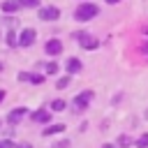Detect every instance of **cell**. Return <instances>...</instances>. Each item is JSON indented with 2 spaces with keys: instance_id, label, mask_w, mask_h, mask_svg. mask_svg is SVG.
<instances>
[{
  "instance_id": "1",
  "label": "cell",
  "mask_w": 148,
  "mask_h": 148,
  "mask_svg": "<svg viewBox=\"0 0 148 148\" xmlns=\"http://www.w3.org/2000/svg\"><path fill=\"white\" fill-rule=\"evenodd\" d=\"M99 14V7L97 5H92V2H81L79 7H76V12H74V18L76 21H90V18H95Z\"/></svg>"
},
{
  "instance_id": "2",
  "label": "cell",
  "mask_w": 148,
  "mask_h": 148,
  "mask_svg": "<svg viewBox=\"0 0 148 148\" xmlns=\"http://www.w3.org/2000/svg\"><path fill=\"white\" fill-rule=\"evenodd\" d=\"M76 39H79L81 49H88V51H95V49L99 46V39H97V37H92L90 32H79V35H76Z\"/></svg>"
},
{
  "instance_id": "3",
  "label": "cell",
  "mask_w": 148,
  "mask_h": 148,
  "mask_svg": "<svg viewBox=\"0 0 148 148\" xmlns=\"http://www.w3.org/2000/svg\"><path fill=\"white\" fill-rule=\"evenodd\" d=\"M35 39H37L35 28H23V30H21V35H18V46L28 49V46H32V44H35Z\"/></svg>"
},
{
  "instance_id": "4",
  "label": "cell",
  "mask_w": 148,
  "mask_h": 148,
  "mask_svg": "<svg viewBox=\"0 0 148 148\" xmlns=\"http://www.w3.org/2000/svg\"><path fill=\"white\" fill-rule=\"evenodd\" d=\"M95 97V92L92 90H83V92H79L76 97H74V106L81 111V109H88V104H90V99Z\"/></svg>"
},
{
  "instance_id": "5",
  "label": "cell",
  "mask_w": 148,
  "mask_h": 148,
  "mask_svg": "<svg viewBox=\"0 0 148 148\" xmlns=\"http://www.w3.org/2000/svg\"><path fill=\"white\" fill-rule=\"evenodd\" d=\"M39 18H42V21H58V18H60V9L53 7V5H49V7L39 9Z\"/></svg>"
},
{
  "instance_id": "6",
  "label": "cell",
  "mask_w": 148,
  "mask_h": 148,
  "mask_svg": "<svg viewBox=\"0 0 148 148\" xmlns=\"http://www.w3.org/2000/svg\"><path fill=\"white\" fill-rule=\"evenodd\" d=\"M44 51L49 53V56H58V53H62V42L60 39H46V44H44Z\"/></svg>"
},
{
  "instance_id": "7",
  "label": "cell",
  "mask_w": 148,
  "mask_h": 148,
  "mask_svg": "<svg viewBox=\"0 0 148 148\" xmlns=\"http://www.w3.org/2000/svg\"><path fill=\"white\" fill-rule=\"evenodd\" d=\"M25 116H28V109H25V106H18V109H12V111L7 113V120H9L12 125H16V123H21Z\"/></svg>"
},
{
  "instance_id": "8",
  "label": "cell",
  "mask_w": 148,
  "mask_h": 148,
  "mask_svg": "<svg viewBox=\"0 0 148 148\" xmlns=\"http://www.w3.org/2000/svg\"><path fill=\"white\" fill-rule=\"evenodd\" d=\"M65 69H67V74H79V72L83 69V62H81L79 58H67Z\"/></svg>"
},
{
  "instance_id": "9",
  "label": "cell",
  "mask_w": 148,
  "mask_h": 148,
  "mask_svg": "<svg viewBox=\"0 0 148 148\" xmlns=\"http://www.w3.org/2000/svg\"><path fill=\"white\" fill-rule=\"evenodd\" d=\"M30 120H32V123H49V120H51V111H46V109H37V111L30 113Z\"/></svg>"
},
{
  "instance_id": "10",
  "label": "cell",
  "mask_w": 148,
  "mask_h": 148,
  "mask_svg": "<svg viewBox=\"0 0 148 148\" xmlns=\"http://www.w3.org/2000/svg\"><path fill=\"white\" fill-rule=\"evenodd\" d=\"M0 9H2L5 14H16V12L21 9V5H18V0H5V2L0 5Z\"/></svg>"
},
{
  "instance_id": "11",
  "label": "cell",
  "mask_w": 148,
  "mask_h": 148,
  "mask_svg": "<svg viewBox=\"0 0 148 148\" xmlns=\"http://www.w3.org/2000/svg\"><path fill=\"white\" fill-rule=\"evenodd\" d=\"M60 132H65V123H53V125L44 127V136H56Z\"/></svg>"
},
{
  "instance_id": "12",
  "label": "cell",
  "mask_w": 148,
  "mask_h": 148,
  "mask_svg": "<svg viewBox=\"0 0 148 148\" xmlns=\"http://www.w3.org/2000/svg\"><path fill=\"white\" fill-rule=\"evenodd\" d=\"M42 67H44V72H46V74H58V69H60V65H58L56 60H49V62H42Z\"/></svg>"
},
{
  "instance_id": "13",
  "label": "cell",
  "mask_w": 148,
  "mask_h": 148,
  "mask_svg": "<svg viewBox=\"0 0 148 148\" xmlns=\"http://www.w3.org/2000/svg\"><path fill=\"white\" fill-rule=\"evenodd\" d=\"M7 46H18V37H16V32H14V28H9L7 30Z\"/></svg>"
},
{
  "instance_id": "14",
  "label": "cell",
  "mask_w": 148,
  "mask_h": 148,
  "mask_svg": "<svg viewBox=\"0 0 148 148\" xmlns=\"http://www.w3.org/2000/svg\"><path fill=\"white\" fill-rule=\"evenodd\" d=\"M132 143H134V141H132V139H130L127 134H120V136H118V143H116V146H118V148H130Z\"/></svg>"
},
{
  "instance_id": "15",
  "label": "cell",
  "mask_w": 148,
  "mask_h": 148,
  "mask_svg": "<svg viewBox=\"0 0 148 148\" xmlns=\"http://www.w3.org/2000/svg\"><path fill=\"white\" fill-rule=\"evenodd\" d=\"M69 81H72V79H69V74H65V76H60V79L56 81V88H58V90H65V88L69 86Z\"/></svg>"
},
{
  "instance_id": "16",
  "label": "cell",
  "mask_w": 148,
  "mask_h": 148,
  "mask_svg": "<svg viewBox=\"0 0 148 148\" xmlns=\"http://www.w3.org/2000/svg\"><path fill=\"white\" fill-rule=\"evenodd\" d=\"M67 109V102L65 99H53L51 102V111H65Z\"/></svg>"
},
{
  "instance_id": "17",
  "label": "cell",
  "mask_w": 148,
  "mask_h": 148,
  "mask_svg": "<svg viewBox=\"0 0 148 148\" xmlns=\"http://www.w3.org/2000/svg\"><path fill=\"white\" fill-rule=\"evenodd\" d=\"M28 83H32V86H39V83H44V74H32V72H30V76H28Z\"/></svg>"
},
{
  "instance_id": "18",
  "label": "cell",
  "mask_w": 148,
  "mask_h": 148,
  "mask_svg": "<svg viewBox=\"0 0 148 148\" xmlns=\"http://www.w3.org/2000/svg\"><path fill=\"white\" fill-rule=\"evenodd\" d=\"M134 146H136V148H148V132H143V134L134 141Z\"/></svg>"
},
{
  "instance_id": "19",
  "label": "cell",
  "mask_w": 148,
  "mask_h": 148,
  "mask_svg": "<svg viewBox=\"0 0 148 148\" xmlns=\"http://www.w3.org/2000/svg\"><path fill=\"white\" fill-rule=\"evenodd\" d=\"M39 2H42V0H18V5L25 7V9H30V7H39Z\"/></svg>"
},
{
  "instance_id": "20",
  "label": "cell",
  "mask_w": 148,
  "mask_h": 148,
  "mask_svg": "<svg viewBox=\"0 0 148 148\" xmlns=\"http://www.w3.org/2000/svg\"><path fill=\"white\" fill-rule=\"evenodd\" d=\"M28 76H30V72H18V81H23V83L28 81Z\"/></svg>"
},
{
  "instance_id": "21",
  "label": "cell",
  "mask_w": 148,
  "mask_h": 148,
  "mask_svg": "<svg viewBox=\"0 0 148 148\" xmlns=\"http://www.w3.org/2000/svg\"><path fill=\"white\" fill-rule=\"evenodd\" d=\"M2 146H5V148H16V143H14V141H2Z\"/></svg>"
},
{
  "instance_id": "22",
  "label": "cell",
  "mask_w": 148,
  "mask_h": 148,
  "mask_svg": "<svg viewBox=\"0 0 148 148\" xmlns=\"http://www.w3.org/2000/svg\"><path fill=\"white\" fill-rule=\"evenodd\" d=\"M56 148H69V141H60V143H58Z\"/></svg>"
},
{
  "instance_id": "23",
  "label": "cell",
  "mask_w": 148,
  "mask_h": 148,
  "mask_svg": "<svg viewBox=\"0 0 148 148\" xmlns=\"http://www.w3.org/2000/svg\"><path fill=\"white\" fill-rule=\"evenodd\" d=\"M16 148H32V146H30L28 141H23V143H16Z\"/></svg>"
},
{
  "instance_id": "24",
  "label": "cell",
  "mask_w": 148,
  "mask_h": 148,
  "mask_svg": "<svg viewBox=\"0 0 148 148\" xmlns=\"http://www.w3.org/2000/svg\"><path fill=\"white\" fill-rule=\"evenodd\" d=\"M5 95H7V92H5V90H0V104H2V99H5Z\"/></svg>"
},
{
  "instance_id": "25",
  "label": "cell",
  "mask_w": 148,
  "mask_h": 148,
  "mask_svg": "<svg viewBox=\"0 0 148 148\" xmlns=\"http://www.w3.org/2000/svg\"><path fill=\"white\" fill-rule=\"evenodd\" d=\"M106 5H116V2H120V0H104Z\"/></svg>"
},
{
  "instance_id": "26",
  "label": "cell",
  "mask_w": 148,
  "mask_h": 148,
  "mask_svg": "<svg viewBox=\"0 0 148 148\" xmlns=\"http://www.w3.org/2000/svg\"><path fill=\"white\" fill-rule=\"evenodd\" d=\"M102 148H118V146H113V143H104Z\"/></svg>"
},
{
  "instance_id": "27",
  "label": "cell",
  "mask_w": 148,
  "mask_h": 148,
  "mask_svg": "<svg viewBox=\"0 0 148 148\" xmlns=\"http://www.w3.org/2000/svg\"><path fill=\"white\" fill-rule=\"evenodd\" d=\"M141 51H143V53L148 56V44H143V46H141Z\"/></svg>"
},
{
  "instance_id": "28",
  "label": "cell",
  "mask_w": 148,
  "mask_h": 148,
  "mask_svg": "<svg viewBox=\"0 0 148 148\" xmlns=\"http://www.w3.org/2000/svg\"><path fill=\"white\" fill-rule=\"evenodd\" d=\"M143 35H148V25H146V28H143Z\"/></svg>"
},
{
  "instance_id": "29",
  "label": "cell",
  "mask_w": 148,
  "mask_h": 148,
  "mask_svg": "<svg viewBox=\"0 0 148 148\" xmlns=\"http://www.w3.org/2000/svg\"><path fill=\"white\" fill-rule=\"evenodd\" d=\"M0 148H5V146H2V141H0Z\"/></svg>"
},
{
  "instance_id": "30",
  "label": "cell",
  "mask_w": 148,
  "mask_h": 148,
  "mask_svg": "<svg viewBox=\"0 0 148 148\" xmlns=\"http://www.w3.org/2000/svg\"><path fill=\"white\" fill-rule=\"evenodd\" d=\"M146 118H148V111H146Z\"/></svg>"
},
{
  "instance_id": "31",
  "label": "cell",
  "mask_w": 148,
  "mask_h": 148,
  "mask_svg": "<svg viewBox=\"0 0 148 148\" xmlns=\"http://www.w3.org/2000/svg\"><path fill=\"white\" fill-rule=\"evenodd\" d=\"M0 125H2V123H0Z\"/></svg>"
}]
</instances>
